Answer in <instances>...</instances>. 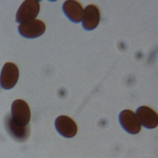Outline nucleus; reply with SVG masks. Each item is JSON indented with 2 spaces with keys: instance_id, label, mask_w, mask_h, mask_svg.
I'll return each instance as SVG.
<instances>
[{
  "instance_id": "obj_1",
  "label": "nucleus",
  "mask_w": 158,
  "mask_h": 158,
  "mask_svg": "<svg viewBox=\"0 0 158 158\" xmlns=\"http://www.w3.org/2000/svg\"><path fill=\"white\" fill-rule=\"evenodd\" d=\"M11 118L20 126L28 125L31 113L28 104L22 99L15 100L11 105Z\"/></svg>"
},
{
  "instance_id": "obj_2",
  "label": "nucleus",
  "mask_w": 158,
  "mask_h": 158,
  "mask_svg": "<svg viewBox=\"0 0 158 158\" xmlns=\"http://www.w3.org/2000/svg\"><path fill=\"white\" fill-rule=\"evenodd\" d=\"M40 9L39 1L35 0H27L22 2L16 13V22L25 23L35 20Z\"/></svg>"
},
{
  "instance_id": "obj_3",
  "label": "nucleus",
  "mask_w": 158,
  "mask_h": 158,
  "mask_svg": "<svg viewBox=\"0 0 158 158\" xmlns=\"http://www.w3.org/2000/svg\"><path fill=\"white\" fill-rule=\"evenodd\" d=\"M19 77V71L17 65L12 62H6L0 75V85L5 89L12 88L17 83Z\"/></svg>"
},
{
  "instance_id": "obj_4",
  "label": "nucleus",
  "mask_w": 158,
  "mask_h": 158,
  "mask_svg": "<svg viewBox=\"0 0 158 158\" xmlns=\"http://www.w3.org/2000/svg\"><path fill=\"white\" fill-rule=\"evenodd\" d=\"M19 33L27 38L39 37L46 30L45 23L39 19H35L30 22L20 23L18 27Z\"/></svg>"
},
{
  "instance_id": "obj_5",
  "label": "nucleus",
  "mask_w": 158,
  "mask_h": 158,
  "mask_svg": "<svg viewBox=\"0 0 158 158\" xmlns=\"http://www.w3.org/2000/svg\"><path fill=\"white\" fill-rule=\"evenodd\" d=\"M119 122L122 128L128 133L137 134L141 130V124L135 113L126 109L122 110L118 117Z\"/></svg>"
},
{
  "instance_id": "obj_6",
  "label": "nucleus",
  "mask_w": 158,
  "mask_h": 158,
  "mask_svg": "<svg viewBox=\"0 0 158 158\" xmlns=\"http://www.w3.org/2000/svg\"><path fill=\"white\" fill-rule=\"evenodd\" d=\"M55 127L57 132L64 137L69 138L77 133V125L75 121L66 115H60L55 120Z\"/></svg>"
},
{
  "instance_id": "obj_7",
  "label": "nucleus",
  "mask_w": 158,
  "mask_h": 158,
  "mask_svg": "<svg viewBox=\"0 0 158 158\" xmlns=\"http://www.w3.org/2000/svg\"><path fill=\"white\" fill-rule=\"evenodd\" d=\"M136 115L141 125L149 129L154 128L158 124V116L157 113L151 107L143 106L139 107Z\"/></svg>"
},
{
  "instance_id": "obj_8",
  "label": "nucleus",
  "mask_w": 158,
  "mask_h": 158,
  "mask_svg": "<svg viewBox=\"0 0 158 158\" xmlns=\"http://www.w3.org/2000/svg\"><path fill=\"white\" fill-rule=\"evenodd\" d=\"M100 21V11L99 8L89 4L83 10L82 26L86 30H92L97 27Z\"/></svg>"
},
{
  "instance_id": "obj_9",
  "label": "nucleus",
  "mask_w": 158,
  "mask_h": 158,
  "mask_svg": "<svg viewBox=\"0 0 158 158\" xmlns=\"http://www.w3.org/2000/svg\"><path fill=\"white\" fill-rule=\"evenodd\" d=\"M6 128L9 134L15 139L19 141L26 140L30 135V127L28 125L20 126L14 123L10 115H7L4 120Z\"/></svg>"
},
{
  "instance_id": "obj_10",
  "label": "nucleus",
  "mask_w": 158,
  "mask_h": 158,
  "mask_svg": "<svg viewBox=\"0 0 158 158\" xmlns=\"http://www.w3.org/2000/svg\"><path fill=\"white\" fill-rule=\"evenodd\" d=\"M62 10L67 18L74 23L82 20L83 9L80 2L76 1H66L62 6Z\"/></svg>"
}]
</instances>
